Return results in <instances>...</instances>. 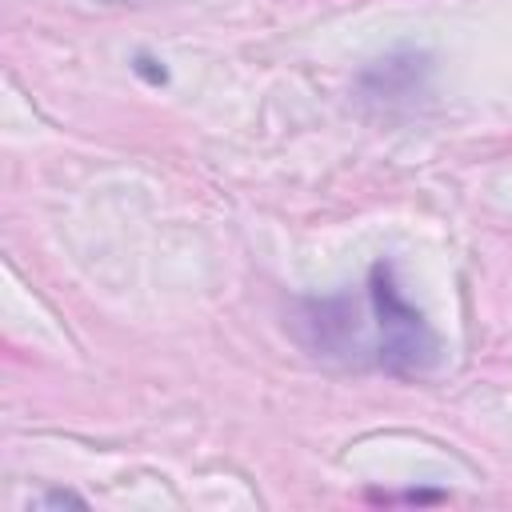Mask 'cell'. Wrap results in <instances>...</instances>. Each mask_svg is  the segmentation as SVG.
Segmentation results:
<instances>
[{
  "mask_svg": "<svg viewBox=\"0 0 512 512\" xmlns=\"http://www.w3.org/2000/svg\"><path fill=\"white\" fill-rule=\"evenodd\" d=\"M100 4H144V0H100Z\"/></svg>",
  "mask_w": 512,
  "mask_h": 512,
  "instance_id": "obj_4",
  "label": "cell"
},
{
  "mask_svg": "<svg viewBox=\"0 0 512 512\" xmlns=\"http://www.w3.org/2000/svg\"><path fill=\"white\" fill-rule=\"evenodd\" d=\"M428 76V56H416V52H392L384 60H376L360 84L368 96L376 100H400V96H416L420 84Z\"/></svg>",
  "mask_w": 512,
  "mask_h": 512,
  "instance_id": "obj_2",
  "label": "cell"
},
{
  "mask_svg": "<svg viewBox=\"0 0 512 512\" xmlns=\"http://www.w3.org/2000/svg\"><path fill=\"white\" fill-rule=\"evenodd\" d=\"M292 328L316 360L380 368L388 376H420L440 356V340L424 312L404 296L392 260L372 264L364 296L300 300Z\"/></svg>",
  "mask_w": 512,
  "mask_h": 512,
  "instance_id": "obj_1",
  "label": "cell"
},
{
  "mask_svg": "<svg viewBox=\"0 0 512 512\" xmlns=\"http://www.w3.org/2000/svg\"><path fill=\"white\" fill-rule=\"evenodd\" d=\"M36 504H80L84 508V496H76V492H44Z\"/></svg>",
  "mask_w": 512,
  "mask_h": 512,
  "instance_id": "obj_3",
  "label": "cell"
}]
</instances>
